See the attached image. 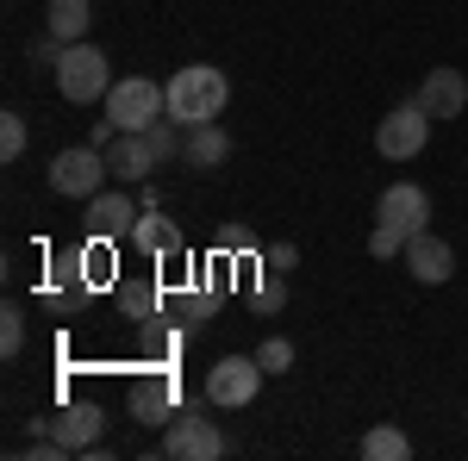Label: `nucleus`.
I'll list each match as a JSON object with an SVG mask.
<instances>
[{
    "label": "nucleus",
    "mask_w": 468,
    "mask_h": 461,
    "mask_svg": "<svg viewBox=\"0 0 468 461\" xmlns=\"http://www.w3.org/2000/svg\"><path fill=\"white\" fill-rule=\"evenodd\" d=\"M19 156H26V119L0 112V162H19Z\"/></svg>",
    "instance_id": "obj_25"
},
{
    "label": "nucleus",
    "mask_w": 468,
    "mask_h": 461,
    "mask_svg": "<svg viewBox=\"0 0 468 461\" xmlns=\"http://www.w3.org/2000/svg\"><path fill=\"white\" fill-rule=\"evenodd\" d=\"M107 169L119 187H138V181H150V169H163L156 162V150H150L144 131H119V138L107 143Z\"/></svg>",
    "instance_id": "obj_12"
},
{
    "label": "nucleus",
    "mask_w": 468,
    "mask_h": 461,
    "mask_svg": "<svg viewBox=\"0 0 468 461\" xmlns=\"http://www.w3.org/2000/svg\"><path fill=\"white\" fill-rule=\"evenodd\" d=\"M406 268H412V281L419 287H443L450 275H456V249L443 244L437 231H412L406 237V256H399Z\"/></svg>",
    "instance_id": "obj_10"
},
{
    "label": "nucleus",
    "mask_w": 468,
    "mask_h": 461,
    "mask_svg": "<svg viewBox=\"0 0 468 461\" xmlns=\"http://www.w3.org/2000/svg\"><path fill=\"white\" fill-rule=\"evenodd\" d=\"M207 405L213 399H187L176 418L163 424V456L169 461H218L231 443H225V430L207 418Z\"/></svg>",
    "instance_id": "obj_3"
},
{
    "label": "nucleus",
    "mask_w": 468,
    "mask_h": 461,
    "mask_svg": "<svg viewBox=\"0 0 468 461\" xmlns=\"http://www.w3.org/2000/svg\"><path fill=\"white\" fill-rule=\"evenodd\" d=\"M412 100L431 112V119H463V107H468V81H463V69H443V63H437V69L419 81V94H412Z\"/></svg>",
    "instance_id": "obj_13"
},
{
    "label": "nucleus",
    "mask_w": 468,
    "mask_h": 461,
    "mask_svg": "<svg viewBox=\"0 0 468 461\" xmlns=\"http://www.w3.org/2000/svg\"><path fill=\"white\" fill-rule=\"evenodd\" d=\"M75 281H81V287H88V281L107 287L112 281V237H94V244L75 256Z\"/></svg>",
    "instance_id": "obj_19"
},
{
    "label": "nucleus",
    "mask_w": 468,
    "mask_h": 461,
    "mask_svg": "<svg viewBox=\"0 0 468 461\" xmlns=\"http://www.w3.org/2000/svg\"><path fill=\"white\" fill-rule=\"evenodd\" d=\"M112 138H119V125H112L107 112H101V119H94V125H88V143H94V150H107Z\"/></svg>",
    "instance_id": "obj_28"
},
{
    "label": "nucleus",
    "mask_w": 468,
    "mask_h": 461,
    "mask_svg": "<svg viewBox=\"0 0 468 461\" xmlns=\"http://www.w3.org/2000/svg\"><path fill=\"white\" fill-rule=\"evenodd\" d=\"M368 256H375V262H394V256H406V237L388 231V225H375V231H368Z\"/></svg>",
    "instance_id": "obj_26"
},
{
    "label": "nucleus",
    "mask_w": 468,
    "mask_h": 461,
    "mask_svg": "<svg viewBox=\"0 0 468 461\" xmlns=\"http://www.w3.org/2000/svg\"><path fill=\"white\" fill-rule=\"evenodd\" d=\"M107 150H94V143H69V150H57V162H50V187L63 194V200H94L101 187H107Z\"/></svg>",
    "instance_id": "obj_5"
},
{
    "label": "nucleus",
    "mask_w": 468,
    "mask_h": 461,
    "mask_svg": "<svg viewBox=\"0 0 468 461\" xmlns=\"http://www.w3.org/2000/svg\"><path fill=\"white\" fill-rule=\"evenodd\" d=\"M57 94L69 100V107H101L112 94V63L107 50L94 44V37H81L63 50V63H57Z\"/></svg>",
    "instance_id": "obj_2"
},
{
    "label": "nucleus",
    "mask_w": 468,
    "mask_h": 461,
    "mask_svg": "<svg viewBox=\"0 0 468 461\" xmlns=\"http://www.w3.org/2000/svg\"><path fill=\"white\" fill-rule=\"evenodd\" d=\"M44 430L69 449V456H88V449H101V430H107V412L88 399V405H57L50 418H44Z\"/></svg>",
    "instance_id": "obj_9"
},
{
    "label": "nucleus",
    "mask_w": 468,
    "mask_h": 461,
    "mask_svg": "<svg viewBox=\"0 0 468 461\" xmlns=\"http://www.w3.org/2000/svg\"><path fill=\"white\" fill-rule=\"evenodd\" d=\"M425 218H431V194H425L419 181H394V187L375 200V225H388V231H399V237H412V231H431Z\"/></svg>",
    "instance_id": "obj_8"
},
{
    "label": "nucleus",
    "mask_w": 468,
    "mask_h": 461,
    "mask_svg": "<svg viewBox=\"0 0 468 461\" xmlns=\"http://www.w3.org/2000/svg\"><path fill=\"white\" fill-rule=\"evenodd\" d=\"M282 299H288V293H282V281H275V275H269V281H262V293H256V306H262V312H275V306H282Z\"/></svg>",
    "instance_id": "obj_30"
},
{
    "label": "nucleus",
    "mask_w": 468,
    "mask_h": 461,
    "mask_svg": "<svg viewBox=\"0 0 468 461\" xmlns=\"http://www.w3.org/2000/svg\"><path fill=\"white\" fill-rule=\"evenodd\" d=\"M256 393H262V361L256 355H218L213 368H207V399H213L218 412L250 405Z\"/></svg>",
    "instance_id": "obj_7"
},
{
    "label": "nucleus",
    "mask_w": 468,
    "mask_h": 461,
    "mask_svg": "<svg viewBox=\"0 0 468 461\" xmlns=\"http://www.w3.org/2000/svg\"><path fill=\"white\" fill-rule=\"evenodd\" d=\"M181 330H187V337H200V330H207V324H213V293H187V299H181Z\"/></svg>",
    "instance_id": "obj_23"
},
{
    "label": "nucleus",
    "mask_w": 468,
    "mask_h": 461,
    "mask_svg": "<svg viewBox=\"0 0 468 461\" xmlns=\"http://www.w3.org/2000/svg\"><path fill=\"white\" fill-rule=\"evenodd\" d=\"M431 125H437L431 112L419 107V100H406V107H394L381 125H375V150H381L388 162H412V156L431 143Z\"/></svg>",
    "instance_id": "obj_6"
},
{
    "label": "nucleus",
    "mask_w": 468,
    "mask_h": 461,
    "mask_svg": "<svg viewBox=\"0 0 468 461\" xmlns=\"http://www.w3.org/2000/svg\"><path fill=\"white\" fill-rule=\"evenodd\" d=\"M362 456H368V461H406V456H412V436L394 430V424H375L368 436H362Z\"/></svg>",
    "instance_id": "obj_20"
},
{
    "label": "nucleus",
    "mask_w": 468,
    "mask_h": 461,
    "mask_svg": "<svg viewBox=\"0 0 468 461\" xmlns=\"http://www.w3.org/2000/svg\"><path fill=\"white\" fill-rule=\"evenodd\" d=\"M125 244L138 249V256H156V262H163V256H176V249H181V225H176V218H163V213H144L138 225H132Z\"/></svg>",
    "instance_id": "obj_17"
},
{
    "label": "nucleus",
    "mask_w": 468,
    "mask_h": 461,
    "mask_svg": "<svg viewBox=\"0 0 468 461\" xmlns=\"http://www.w3.org/2000/svg\"><path fill=\"white\" fill-rule=\"evenodd\" d=\"M218 249H238V256H244V249H250V231H244V225H225V231H218Z\"/></svg>",
    "instance_id": "obj_29"
},
{
    "label": "nucleus",
    "mask_w": 468,
    "mask_h": 461,
    "mask_svg": "<svg viewBox=\"0 0 468 461\" xmlns=\"http://www.w3.org/2000/svg\"><path fill=\"white\" fill-rule=\"evenodd\" d=\"M138 200H132V194H125V187H101V194H94V200H88V237H112V244H125V237H132V225H138Z\"/></svg>",
    "instance_id": "obj_11"
},
{
    "label": "nucleus",
    "mask_w": 468,
    "mask_h": 461,
    "mask_svg": "<svg viewBox=\"0 0 468 461\" xmlns=\"http://www.w3.org/2000/svg\"><path fill=\"white\" fill-rule=\"evenodd\" d=\"M181 405H176V381L169 374H156V381H138L132 387V418L138 424H169Z\"/></svg>",
    "instance_id": "obj_15"
},
{
    "label": "nucleus",
    "mask_w": 468,
    "mask_h": 461,
    "mask_svg": "<svg viewBox=\"0 0 468 461\" xmlns=\"http://www.w3.org/2000/svg\"><path fill=\"white\" fill-rule=\"evenodd\" d=\"M231 162V138H225V125H194L187 131V143H181V169H194V175H213V169H225Z\"/></svg>",
    "instance_id": "obj_14"
},
{
    "label": "nucleus",
    "mask_w": 468,
    "mask_h": 461,
    "mask_svg": "<svg viewBox=\"0 0 468 461\" xmlns=\"http://www.w3.org/2000/svg\"><path fill=\"white\" fill-rule=\"evenodd\" d=\"M19 350H26V306H13V299H6V306H0V355L13 361Z\"/></svg>",
    "instance_id": "obj_22"
},
{
    "label": "nucleus",
    "mask_w": 468,
    "mask_h": 461,
    "mask_svg": "<svg viewBox=\"0 0 468 461\" xmlns=\"http://www.w3.org/2000/svg\"><path fill=\"white\" fill-rule=\"evenodd\" d=\"M119 312L138 319V324H156V319H163V293H156L150 281H125V287H119Z\"/></svg>",
    "instance_id": "obj_18"
},
{
    "label": "nucleus",
    "mask_w": 468,
    "mask_h": 461,
    "mask_svg": "<svg viewBox=\"0 0 468 461\" xmlns=\"http://www.w3.org/2000/svg\"><path fill=\"white\" fill-rule=\"evenodd\" d=\"M144 138H150V150H156V162H181V143H187V125H176V119L163 112L156 125H144Z\"/></svg>",
    "instance_id": "obj_21"
},
{
    "label": "nucleus",
    "mask_w": 468,
    "mask_h": 461,
    "mask_svg": "<svg viewBox=\"0 0 468 461\" xmlns=\"http://www.w3.org/2000/svg\"><path fill=\"white\" fill-rule=\"evenodd\" d=\"M163 94H169V119L194 131V125H213L218 112H225L231 81H225V69H213V63H187V69H176L163 81Z\"/></svg>",
    "instance_id": "obj_1"
},
{
    "label": "nucleus",
    "mask_w": 468,
    "mask_h": 461,
    "mask_svg": "<svg viewBox=\"0 0 468 461\" xmlns=\"http://www.w3.org/2000/svg\"><path fill=\"white\" fill-rule=\"evenodd\" d=\"M293 268H300V249L293 244H275L269 256H262V275H275V281H288Z\"/></svg>",
    "instance_id": "obj_27"
},
{
    "label": "nucleus",
    "mask_w": 468,
    "mask_h": 461,
    "mask_svg": "<svg viewBox=\"0 0 468 461\" xmlns=\"http://www.w3.org/2000/svg\"><path fill=\"white\" fill-rule=\"evenodd\" d=\"M256 361H262V374H288L293 368V343L288 337H262V343H256Z\"/></svg>",
    "instance_id": "obj_24"
},
{
    "label": "nucleus",
    "mask_w": 468,
    "mask_h": 461,
    "mask_svg": "<svg viewBox=\"0 0 468 461\" xmlns=\"http://www.w3.org/2000/svg\"><path fill=\"white\" fill-rule=\"evenodd\" d=\"M101 112H107L119 131H144V125H156V119L169 112V94H163V81H150V75H125V81H112V94L101 100Z\"/></svg>",
    "instance_id": "obj_4"
},
{
    "label": "nucleus",
    "mask_w": 468,
    "mask_h": 461,
    "mask_svg": "<svg viewBox=\"0 0 468 461\" xmlns=\"http://www.w3.org/2000/svg\"><path fill=\"white\" fill-rule=\"evenodd\" d=\"M44 32L57 37V44H81V37L94 32V6L88 0H50L44 6Z\"/></svg>",
    "instance_id": "obj_16"
}]
</instances>
